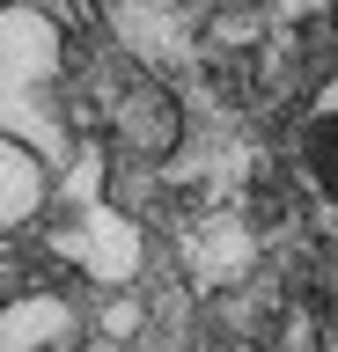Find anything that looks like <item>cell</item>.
Instances as JSON below:
<instances>
[{
	"mask_svg": "<svg viewBox=\"0 0 338 352\" xmlns=\"http://www.w3.org/2000/svg\"><path fill=\"white\" fill-rule=\"evenodd\" d=\"M59 59H67V44H59V30L45 15L0 8V132L30 140L45 162H67V125L52 110Z\"/></svg>",
	"mask_w": 338,
	"mask_h": 352,
	"instance_id": "cell-1",
	"label": "cell"
},
{
	"mask_svg": "<svg viewBox=\"0 0 338 352\" xmlns=\"http://www.w3.org/2000/svg\"><path fill=\"white\" fill-rule=\"evenodd\" d=\"M81 338L67 294H23L0 308V352H67Z\"/></svg>",
	"mask_w": 338,
	"mask_h": 352,
	"instance_id": "cell-2",
	"label": "cell"
},
{
	"mask_svg": "<svg viewBox=\"0 0 338 352\" xmlns=\"http://www.w3.org/2000/svg\"><path fill=\"white\" fill-rule=\"evenodd\" d=\"M45 198H52L45 154L30 147V140H15V132H0V235L23 228V220H37V213H45Z\"/></svg>",
	"mask_w": 338,
	"mask_h": 352,
	"instance_id": "cell-3",
	"label": "cell"
},
{
	"mask_svg": "<svg viewBox=\"0 0 338 352\" xmlns=\"http://www.w3.org/2000/svg\"><path fill=\"white\" fill-rule=\"evenodd\" d=\"M177 132H184L177 125V103H169L155 81H133V96L118 103V140H125L140 162H162V154L177 147Z\"/></svg>",
	"mask_w": 338,
	"mask_h": 352,
	"instance_id": "cell-4",
	"label": "cell"
},
{
	"mask_svg": "<svg viewBox=\"0 0 338 352\" xmlns=\"http://www.w3.org/2000/svg\"><path fill=\"white\" fill-rule=\"evenodd\" d=\"M103 330H111V338L140 330V301H111V308H103Z\"/></svg>",
	"mask_w": 338,
	"mask_h": 352,
	"instance_id": "cell-5",
	"label": "cell"
}]
</instances>
